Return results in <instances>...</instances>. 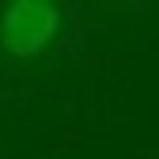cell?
Wrapping results in <instances>:
<instances>
[{
  "mask_svg": "<svg viewBox=\"0 0 159 159\" xmlns=\"http://www.w3.org/2000/svg\"><path fill=\"white\" fill-rule=\"evenodd\" d=\"M60 28V12L44 0H20L0 12V44L20 60L40 56Z\"/></svg>",
  "mask_w": 159,
  "mask_h": 159,
  "instance_id": "obj_1",
  "label": "cell"
}]
</instances>
